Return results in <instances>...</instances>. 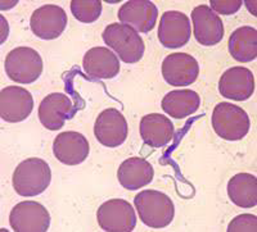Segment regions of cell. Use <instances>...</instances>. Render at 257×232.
I'll return each mask as SVG.
<instances>
[{
	"mask_svg": "<svg viewBox=\"0 0 257 232\" xmlns=\"http://www.w3.org/2000/svg\"><path fill=\"white\" fill-rule=\"evenodd\" d=\"M135 209L139 218L151 228H165L175 215V206L169 195L157 190H143L135 196Z\"/></svg>",
	"mask_w": 257,
	"mask_h": 232,
	"instance_id": "6da1fadb",
	"label": "cell"
},
{
	"mask_svg": "<svg viewBox=\"0 0 257 232\" xmlns=\"http://www.w3.org/2000/svg\"><path fill=\"white\" fill-rule=\"evenodd\" d=\"M52 172L49 164L40 158H29L21 162L13 172V189L26 197L40 195L49 187Z\"/></svg>",
	"mask_w": 257,
	"mask_h": 232,
	"instance_id": "7a4b0ae2",
	"label": "cell"
},
{
	"mask_svg": "<svg viewBox=\"0 0 257 232\" xmlns=\"http://www.w3.org/2000/svg\"><path fill=\"white\" fill-rule=\"evenodd\" d=\"M105 45L114 50L118 58L125 63H138L143 58L146 45L139 32L126 25L111 24L102 34Z\"/></svg>",
	"mask_w": 257,
	"mask_h": 232,
	"instance_id": "3957f363",
	"label": "cell"
},
{
	"mask_svg": "<svg viewBox=\"0 0 257 232\" xmlns=\"http://www.w3.org/2000/svg\"><path fill=\"white\" fill-rule=\"evenodd\" d=\"M212 127L217 136L228 141H238L248 134L251 127L245 110L231 103H220L212 112Z\"/></svg>",
	"mask_w": 257,
	"mask_h": 232,
	"instance_id": "277c9868",
	"label": "cell"
},
{
	"mask_svg": "<svg viewBox=\"0 0 257 232\" xmlns=\"http://www.w3.org/2000/svg\"><path fill=\"white\" fill-rule=\"evenodd\" d=\"M43 59L35 49L18 47L11 50L4 61L7 76L17 84H32L43 73Z\"/></svg>",
	"mask_w": 257,
	"mask_h": 232,
	"instance_id": "5b68a950",
	"label": "cell"
},
{
	"mask_svg": "<svg viewBox=\"0 0 257 232\" xmlns=\"http://www.w3.org/2000/svg\"><path fill=\"white\" fill-rule=\"evenodd\" d=\"M96 219L105 232H132L137 226L135 210L128 201L111 199L99 206Z\"/></svg>",
	"mask_w": 257,
	"mask_h": 232,
	"instance_id": "8992f818",
	"label": "cell"
},
{
	"mask_svg": "<svg viewBox=\"0 0 257 232\" xmlns=\"http://www.w3.org/2000/svg\"><path fill=\"white\" fill-rule=\"evenodd\" d=\"M9 224L16 232H47L50 215L47 208L38 201H21L11 210Z\"/></svg>",
	"mask_w": 257,
	"mask_h": 232,
	"instance_id": "52a82bcc",
	"label": "cell"
},
{
	"mask_svg": "<svg viewBox=\"0 0 257 232\" xmlns=\"http://www.w3.org/2000/svg\"><path fill=\"white\" fill-rule=\"evenodd\" d=\"M67 22V15L62 7L47 4L32 13L30 18V29L39 39L54 40L63 34Z\"/></svg>",
	"mask_w": 257,
	"mask_h": 232,
	"instance_id": "ba28073f",
	"label": "cell"
},
{
	"mask_svg": "<svg viewBox=\"0 0 257 232\" xmlns=\"http://www.w3.org/2000/svg\"><path fill=\"white\" fill-rule=\"evenodd\" d=\"M128 126L125 117L116 108L103 110L96 117L94 135L96 140L107 148H118L127 137Z\"/></svg>",
	"mask_w": 257,
	"mask_h": 232,
	"instance_id": "9c48e42d",
	"label": "cell"
},
{
	"mask_svg": "<svg viewBox=\"0 0 257 232\" xmlns=\"http://www.w3.org/2000/svg\"><path fill=\"white\" fill-rule=\"evenodd\" d=\"M198 75V62L187 53H174L162 62V76L170 86H189Z\"/></svg>",
	"mask_w": 257,
	"mask_h": 232,
	"instance_id": "30bf717a",
	"label": "cell"
},
{
	"mask_svg": "<svg viewBox=\"0 0 257 232\" xmlns=\"http://www.w3.org/2000/svg\"><path fill=\"white\" fill-rule=\"evenodd\" d=\"M190 21L187 15L178 11H167L161 16L158 26V40L169 49L187 45L190 40Z\"/></svg>",
	"mask_w": 257,
	"mask_h": 232,
	"instance_id": "8fae6325",
	"label": "cell"
},
{
	"mask_svg": "<svg viewBox=\"0 0 257 232\" xmlns=\"http://www.w3.org/2000/svg\"><path fill=\"white\" fill-rule=\"evenodd\" d=\"M34 109V98L24 87L7 86L0 93V117L11 123L22 122Z\"/></svg>",
	"mask_w": 257,
	"mask_h": 232,
	"instance_id": "7c38bea8",
	"label": "cell"
},
{
	"mask_svg": "<svg viewBox=\"0 0 257 232\" xmlns=\"http://www.w3.org/2000/svg\"><path fill=\"white\" fill-rule=\"evenodd\" d=\"M117 17L123 25L137 32L148 34L155 29L158 9L149 0H128L118 9Z\"/></svg>",
	"mask_w": 257,
	"mask_h": 232,
	"instance_id": "4fadbf2b",
	"label": "cell"
},
{
	"mask_svg": "<svg viewBox=\"0 0 257 232\" xmlns=\"http://www.w3.org/2000/svg\"><path fill=\"white\" fill-rule=\"evenodd\" d=\"M76 112L71 99L61 93H52L45 96L39 105V119L41 125L50 131L62 128L66 121L72 118Z\"/></svg>",
	"mask_w": 257,
	"mask_h": 232,
	"instance_id": "5bb4252c",
	"label": "cell"
},
{
	"mask_svg": "<svg viewBox=\"0 0 257 232\" xmlns=\"http://www.w3.org/2000/svg\"><path fill=\"white\" fill-rule=\"evenodd\" d=\"M194 38L203 47L217 45L224 38V25L208 6H198L192 12Z\"/></svg>",
	"mask_w": 257,
	"mask_h": 232,
	"instance_id": "9a60e30c",
	"label": "cell"
},
{
	"mask_svg": "<svg viewBox=\"0 0 257 232\" xmlns=\"http://www.w3.org/2000/svg\"><path fill=\"white\" fill-rule=\"evenodd\" d=\"M221 96L235 102H244L254 93V76L245 67H231L225 71L219 81Z\"/></svg>",
	"mask_w": 257,
	"mask_h": 232,
	"instance_id": "2e32d148",
	"label": "cell"
},
{
	"mask_svg": "<svg viewBox=\"0 0 257 232\" xmlns=\"http://www.w3.org/2000/svg\"><path fill=\"white\" fill-rule=\"evenodd\" d=\"M88 139L76 131H66L54 139L53 153L57 159L66 165H77L89 155Z\"/></svg>",
	"mask_w": 257,
	"mask_h": 232,
	"instance_id": "e0dca14e",
	"label": "cell"
},
{
	"mask_svg": "<svg viewBox=\"0 0 257 232\" xmlns=\"http://www.w3.org/2000/svg\"><path fill=\"white\" fill-rule=\"evenodd\" d=\"M82 67L91 80H109L120 72V62L108 48L96 47L89 49L84 55Z\"/></svg>",
	"mask_w": 257,
	"mask_h": 232,
	"instance_id": "ac0fdd59",
	"label": "cell"
},
{
	"mask_svg": "<svg viewBox=\"0 0 257 232\" xmlns=\"http://www.w3.org/2000/svg\"><path fill=\"white\" fill-rule=\"evenodd\" d=\"M155 171L144 158L133 157L123 160L117 171V178L123 189L134 191L152 182Z\"/></svg>",
	"mask_w": 257,
	"mask_h": 232,
	"instance_id": "d6986e66",
	"label": "cell"
},
{
	"mask_svg": "<svg viewBox=\"0 0 257 232\" xmlns=\"http://www.w3.org/2000/svg\"><path fill=\"white\" fill-rule=\"evenodd\" d=\"M139 130L144 144L156 149L166 146L175 135V128L170 118L158 113L144 116Z\"/></svg>",
	"mask_w": 257,
	"mask_h": 232,
	"instance_id": "ffe728a7",
	"label": "cell"
},
{
	"mask_svg": "<svg viewBox=\"0 0 257 232\" xmlns=\"http://www.w3.org/2000/svg\"><path fill=\"white\" fill-rule=\"evenodd\" d=\"M162 109L170 117L176 119H184L190 114L196 113L201 107V96L193 90L170 91L162 99Z\"/></svg>",
	"mask_w": 257,
	"mask_h": 232,
	"instance_id": "44dd1931",
	"label": "cell"
},
{
	"mask_svg": "<svg viewBox=\"0 0 257 232\" xmlns=\"http://www.w3.org/2000/svg\"><path fill=\"white\" fill-rule=\"evenodd\" d=\"M228 195L231 203L240 208H253L257 204V178L251 173H238L229 180Z\"/></svg>",
	"mask_w": 257,
	"mask_h": 232,
	"instance_id": "7402d4cb",
	"label": "cell"
},
{
	"mask_svg": "<svg viewBox=\"0 0 257 232\" xmlns=\"http://www.w3.org/2000/svg\"><path fill=\"white\" fill-rule=\"evenodd\" d=\"M229 52L235 61L248 63L257 57V31L251 26H242L229 38Z\"/></svg>",
	"mask_w": 257,
	"mask_h": 232,
	"instance_id": "603a6c76",
	"label": "cell"
},
{
	"mask_svg": "<svg viewBox=\"0 0 257 232\" xmlns=\"http://www.w3.org/2000/svg\"><path fill=\"white\" fill-rule=\"evenodd\" d=\"M71 12L73 17L82 24H93L102 13L100 0H72Z\"/></svg>",
	"mask_w": 257,
	"mask_h": 232,
	"instance_id": "cb8c5ba5",
	"label": "cell"
},
{
	"mask_svg": "<svg viewBox=\"0 0 257 232\" xmlns=\"http://www.w3.org/2000/svg\"><path fill=\"white\" fill-rule=\"evenodd\" d=\"M228 232H256L257 231V217L253 214L237 215L229 223Z\"/></svg>",
	"mask_w": 257,
	"mask_h": 232,
	"instance_id": "d4e9b609",
	"label": "cell"
},
{
	"mask_svg": "<svg viewBox=\"0 0 257 232\" xmlns=\"http://www.w3.org/2000/svg\"><path fill=\"white\" fill-rule=\"evenodd\" d=\"M211 7L213 12L219 15L230 16L235 15L242 7V0H211Z\"/></svg>",
	"mask_w": 257,
	"mask_h": 232,
	"instance_id": "484cf974",
	"label": "cell"
}]
</instances>
